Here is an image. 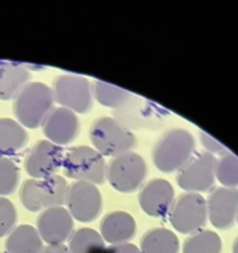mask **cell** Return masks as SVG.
<instances>
[{
    "instance_id": "cell-1",
    "label": "cell",
    "mask_w": 238,
    "mask_h": 253,
    "mask_svg": "<svg viewBox=\"0 0 238 253\" xmlns=\"http://www.w3.org/2000/svg\"><path fill=\"white\" fill-rule=\"evenodd\" d=\"M54 102L50 87L42 82H29L14 99V115L23 126L37 128L41 126Z\"/></svg>"
},
{
    "instance_id": "cell-2",
    "label": "cell",
    "mask_w": 238,
    "mask_h": 253,
    "mask_svg": "<svg viewBox=\"0 0 238 253\" xmlns=\"http://www.w3.org/2000/svg\"><path fill=\"white\" fill-rule=\"evenodd\" d=\"M196 141L190 131L172 128L166 131L154 146L152 157L157 169L165 173L179 171L194 155Z\"/></svg>"
},
{
    "instance_id": "cell-3",
    "label": "cell",
    "mask_w": 238,
    "mask_h": 253,
    "mask_svg": "<svg viewBox=\"0 0 238 253\" xmlns=\"http://www.w3.org/2000/svg\"><path fill=\"white\" fill-rule=\"evenodd\" d=\"M89 137L100 154L113 158L131 151L136 142L132 131L114 117L96 120L90 127Z\"/></svg>"
},
{
    "instance_id": "cell-4",
    "label": "cell",
    "mask_w": 238,
    "mask_h": 253,
    "mask_svg": "<svg viewBox=\"0 0 238 253\" xmlns=\"http://www.w3.org/2000/svg\"><path fill=\"white\" fill-rule=\"evenodd\" d=\"M68 185L62 176L55 175L43 179H28L20 189L22 205L30 211H44L61 207L65 203Z\"/></svg>"
},
{
    "instance_id": "cell-5",
    "label": "cell",
    "mask_w": 238,
    "mask_h": 253,
    "mask_svg": "<svg viewBox=\"0 0 238 253\" xmlns=\"http://www.w3.org/2000/svg\"><path fill=\"white\" fill-rule=\"evenodd\" d=\"M62 169L64 175L75 182L99 185L106 180L107 163L94 147L79 145L65 152Z\"/></svg>"
},
{
    "instance_id": "cell-6",
    "label": "cell",
    "mask_w": 238,
    "mask_h": 253,
    "mask_svg": "<svg viewBox=\"0 0 238 253\" xmlns=\"http://www.w3.org/2000/svg\"><path fill=\"white\" fill-rule=\"evenodd\" d=\"M146 173L144 159L131 150L114 157L107 164L106 180L119 192L132 193L141 187Z\"/></svg>"
},
{
    "instance_id": "cell-7",
    "label": "cell",
    "mask_w": 238,
    "mask_h": 253,
    "mask_svg": "<svg viewBox=\"0 0 238 253\" xmlns=\"http://www.w3.org/2000/svg\"><path fill=\"white\" fill-rule=\"evenodd\" d=\"M172 226L184 234L201 230L207 220L206 200L198 193L186 192L175 200L169 212Z\"/></svg>"
},
{
    "instance_id": "cell-8",
    "label": "cell",
    "mask_w": 238,
    "mask_h": 253,
    "mask_svg": "<svg viewBox=\"0 0 238 253\" xmlns=\"http://www.w3.org/2000/svg\"><path fill=\"white\" fill-rule=\"evenodd\" d=\"M51 90L54 101L60 107L66 108L75 114L87 113L92 107V84L83 76L75 74L59 75L54 79Z\"/></svg>"
},
{
    "instance_id": "cell-9",
    "label": "cell",
    "mask_w": 238,
    "mask_h": 253,
    "mask_svg": "<svg viewBox=\"0 0 238 253\" xmlns=\"http://www.w3.org/2000/svg\"><path fill=\"white\" fill-rule=\"evenodd\" d=\"M167 116L168 113L161 106L133 95L114 112V118L130 130L156 128L166 120Z\"/></svg>"
},
{
    "instance_id": "cell-10",
    "label": "cell",
    "mask_w": 238,
    "mask_h": 253,
    "mask_svg": "<svg viewBox=\"0 0 238 253\" xmlns=\"http://www.w3.org/2000/svg\"><path fill=\"white\" fill-rule=\"evenodd\" d=\"M216 157L205 152H195L178 171L177 183L186 192L203 193L210 191L215 183Z\"/></svg>"
},
{
    "instance_id": "cell-11",
    "label": "cell",
    "mask_w": 238,
    "mask_h": 253,
    "mask_svg": "<svg viewBox=\"0 0 238 253\" xmlns=\"http://www.w3.org/2000/svg\"><path fill=\"white\" fill-rule=\"evenodd\" d=\"M64 204L73 218L81 222H91L101 213L102 196L97 185L74 182L68 186Z\"/></svg>"
},
{
    "instance_id": "cell-12",
    "label": "cell",
    "mask_w": 238,
    "mask_h": 253,
    "mask_svg": "<svg viewBox=\"0 0 238 253\" xmlns=\"http://www.w3.org/2000/svg\"><path fill=\"white\" fill-rule=\"evenodd\" d=\"M64 154L61 146L47 139L39 140L26 155L25 170L34 179L55 176L62 167Z\"/></svg>"
},
{
    "instance_id": "cell-13",
    "label": "cell",
    "mask_w": 238,
    "mask_h": 253,
    "mask_svg": "<svg viewBox=\"0 0 238 253\" xmlns=\"http://www.w3.org/2000/svg\"><path fill=\"white\" fill-rule=\"evenodd\" d=\"M73 228V217L63 207L46 209L37 219V230L48 245L63 244L72 235Z\"/></svg>"
},
{
    "instance_id": "cell-14",
    "label": "cell",
    "mask_w": 238,
    "mask_h": 253,
    "mask_svg": "<svg viewBox=\"0 0 238 253\" xmlns=\"http://www.w3.org/2000/svg\"><path fill=\"white\" fill-rule=\"evenodd\" d=\"M207 217L219 229H228L238 214V189L219 187L212 190L206 200Z\"/></svg>"
},
{
    "instance_id": "cell-15",
    "label": "cell",
    "mask_w": 238,
    "mask_h": 253,
    "mask_svg": "<svg viewBox=\"0 0 238 253\" xmlns=\"http://www.w3.org/2000/svg\"><path fill=\"white\" fill-rule=\"evenodd\" d=\"M138 202L142 211L148 215L165 216L170 212L175 202L173 186L165 179H153L140 190Z\"/></svg>"
},
{
    "instance_id": "cell-16",
    "label": "cell",
    "mask_w": 238,
    "mask_h": 253,
    "mask_svg": "<svg viewBox=\"0 0 238 253\" xmlns=\"http://www.w3.org/2000/svg\"><path fill=\"white\" fill-rule=\"evenodd\" d=\"M79 121L76 114L66 108H53L41 127L47 140L61 146L72 142L79 132Z\"/></svg>"
},
{
    "instance_id": "cell-17",
    "label": "cell",
    "mask_w": 238,
    "mask_h": 253,
    "mask_svg": "<svg viewBox=\"0 0 238 253\" xmlns=\"http://www.w3.org/2000/svg\"><path fill=\"white\" fill-rule=\"evenodd\" d=\"M101 235L104 240L115 244L126 243L136 232L134 218L125 211H117L105 215L100 224Z\"/></svg>"
},
{
    "instance_id": "cell-18",
    "label": "cell",
    "mask_w": 238,
    "mask_h": 253,
    "mask_svg": "<svg viewBox=\"0 0 238 253\" xmlns=\"http://www.w3.org/2000/svg\"><path fill=\"white\" fill-rule=\"evenodd\" d=\"M31 78L30 70L21 63L2 62L0 64V99H15Z\"/></svg>"
},
{
    "instance_id": "cell-19",
    "label": "cell",
    "mask_w": 238,
    "mask_h": 253,
    "mask_svg": "<svg viewBox=\"0 0 238 253\" xmlns=\"http://www.w3.org/2000/svg\"><path fill=\"white\" fill-rule=\"evenodd\" d=\"M28 142V133L17 121L0 119V157H11L20 152Z\"/></svg>"
},
{
    "instance_id": "cell-20",
    "label": "cell",
    "mask_w": 238,
    "mask_h": 253,
    "mask_svg": "<svg viewBox=\"0 0 238 253\" xmlns=\"http://www.w3.org/2000/svg\"><path fill=\"white\" fill-rule=\"evenodd\" d=\"M42 240L38 230L30 224L14 228L5 242L6 253H40Z\"/></svg>"
},
{
    "instance_id": "cell-21",
    "label": "cell",
    "mask_w": 238,
    "mask_h": 253,
    "mask_svg": "<svg viewBox=\"0 0 238 253\" xmlns=\"http://www.w3.org/2000/svg\"><path fill=\"white\" fill-rule=\"evenodd\" d=\"M179 239L170 229L159 227L148 230L141 238V253H179Z\"/></svg>"
},
{
    "instance_id": "cell-22",
    "label": "cell",
    "mask_w": 238,
    "mask_h": 253,
    "mask_svg": "<svg viewBox=\"0 0 238 253\" xmlns=\"http://www.w3.org/2000/svg\"><path fill=\"white\" fill-rule=\"evenodd\" d=\"M70 253H105L106 245L102 235L93 228L77 229L69 238Z\"/></svg>"
},
{
    "instance_id": "cell-23",
    "label": "cell",
    "mask_w": 238,
    "mask_h": 253,
    "mask_svg": "<svg viewBox=\"0 0 238 253\" xmlns=\"http://www.w3.org/2000/svg\"><path fill=\"white\" fill-rule=\"evenodd\" d=\"M222 242L217 233L201 229L188 237L183 245V253H221Z\"/></svg>"
},
{
    "instance_id": "cell-24",
    "label": "cell",
    "mask_w": 238,
    "mask_h": 253,
    "mask_svg": "<svg viewBox=\"0 0 238 253\" xmlns=\"http://www.w3.org/2000/svg\"><path fill=\"white\" fill-rule=\"evenodd\" d=\"M92 89L93 96L101 105L114 109L123 105L131 96L126 90L101 80L94 81Z\"/></svg>"
},
{
    "instance_id": "cell-25",
    "label": "cell",
    "mask_w": 238,
    "mask_h": 253,
    "mask_svg": "<svg viewBox=\"0 0 238 253\" xmlns=\"http://www.w3.org/2000/svg\"><path fill=\"white\" fill-rule=\"evenodd\" d=\"M215 179L226 188L238 189V157L230 151L216 158Z\"/></svg>"
},
{
    "instance_id": "cell-26",
    "label": "cell",
    "mask_w": 238,
    "mask_h": 253,
    "mask_svg": "<svg viewBox=\"0 0 238 253\" xmlns=\"http://www.w3.org/2000/svg\"><path fill=\"white\" fill-rule=\"evenodd\" d=\"M20 171L10 157H0V197L11 195L18 187Z\"/></svg>"
},
{
    "instance_id": "cell-27",
    "label": "cell",
    "mask_w": 238,
    "mask_h": 253,
    "mask_svg": "<svg viewBox=\"0 0 238 253\" xmlns=\"http://www.w3.org/2000/svg\"><path fill=\"white\" fill-rule=\"evenodd\" d=\"M17 222V211L13 203L0 197V237L10 233Z\"/></svg>"
},
{
    "instance_id": "cell-28",
    "label": "cell",
    "mask_w": 238,
    "mask_h": 253,
    "mask_svg": "<svg viewBox=\"0 0 238 253\" xmlns=\"http://www.w3.org/2000/svg\"><path fill=\"white\" fill-rule=\"evenodd\" d=\"M199 139H200L201 145L204 148L203 151H205L215 157L216 156L220 157V156L226 154L227 152H229V150L227 149V147L224 144H222L217 139H215L210 134H208L204 131L200 132Z\"/></svg>"
},
{
    "instance_id": "cell-29",
    "label": "cell",
    "mask_w": 238,
    "mask_h": 253,
    "mask_svg": "<svg viewBox=\"0 0 238 253\" xmlns=\"http://www.w3.org/2000/svg\"><path fill=\"white\" fill-rule=\"evenodd\" d=\"M105 253H141L140 250L132 243H121L111 245L106 248Z\"/></svg>"
},
{
    "instance_id": "cell-30",
    "label": "cell",
    "mask_w": 238,
    "mask_h": 253,
    "mask_svg": "<svg viewBox=\"0 0 238 253\" xmlns=\"http://www.w3.org/2000/svg\"><path fill=\"white\" fill-rule=\"evenodd\" d=\"M40 253H70V251L64 244H55L43 247Z\"/></svg>"
},
{
    "instance_id": "cell-31",
    "label": "cell",
    "mask_w": 238,
    "mask_h": 253,
    "mask_svg": "<svg viewBox=\"0 0 238 253\" xmlns=\"http://www.w3.org/2000/svg\"><path fill=\"white\" fill-rule=\"evenodd\" d=\"M232 252L233 253H238V237L234 240L233 245H232Z\"/></svg>"
},
{
    "instance_id": "cell-32",
    "label": "cell",
    "mask_w": 238,
    "mask_h": 253,
    "mask_svg": "<svg viewBox=\"0 0 238 253\" xmlns=\"http://www.w3.org/2000/svg\"><path fill=\"white\" fill-rule=\"evenodd\" d=\"M236 220H237V222H238V214H237V217H236Z\"/></svg>"
}]
</instances>
